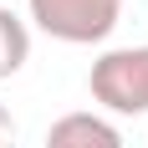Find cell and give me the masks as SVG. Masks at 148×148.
I'll list each match as a JSON object with an SVG mask.
<instances>
[{
  "instance_id": "cell-1",
  "label": "cell",
  "mask_w": 148,
  "mask_h": 148,
  "mask_svg": "<svg viewBox=\"0 0 148 148\" xmlns=\"http://www.w3.org/2000/svg\"><path fill=\"white\" fill-rule=\"evenodd\" d=\"M92 102H102L118 118H138L148 112V46H118L102 51L87 72Z\"/></svg>"
},
{
  "instance_id": "cell-2",
  "label": "cell",
  "mask_w": 148,
  "mask_h": 148,
  "mask_svg": "<svg viewBox=\"0 0 148 148\" xmlns=\"http://www.w3.org/2000/svg\"><path fill=\"white\" fill-rule=\"evenodd\" d=\"M26 5H31V21L66 46L107 41L123 10V0H26Z\"/></svg>"
},
{
  "instance_id": "cell-3",
  "label": "cell",
  "mask_w": 148,
  "mask_h": 148,
  "mask_svg": "<svg viewBox=\"0 0 148 148\" xmlns=\"http://www.w3.org/2000/svg\"><path fill=\"white\" fill-rule=\"evenodd\" d=\"M46 148H123V133L97 112H66L51 123Z\"/></svg>"
},
{
  "instance_id": "cell-4",
  "label": "cell",
  "mask_w": 148,
  "mask_h": 148,
  "mask_svg": "<svg viewBox=\"0 0 148 148\" xmlns=\"http://www.w3.org/2000/svg\"><path fill=\"white\" fill-rule=\"evenodd\" d=\"M26 56H31V31H26V21H21L10 5H0V82L21 72Z\"/></svg>"
},
{
  "instance_id": "cell-5",
  "label": "cell",
  "mask_w": 148,
  "mask_h": 148,
  "mask_svg": "<svg viewBox=\"0 0 148 148\" xmlns=\"http://www.w3.org/2000/svg\"><path fill=\"white\" fill-rule=\"evenodd\" d=\"M0 148H15V118L5 102H0Z\"/></svg>"
}]
</instances>
